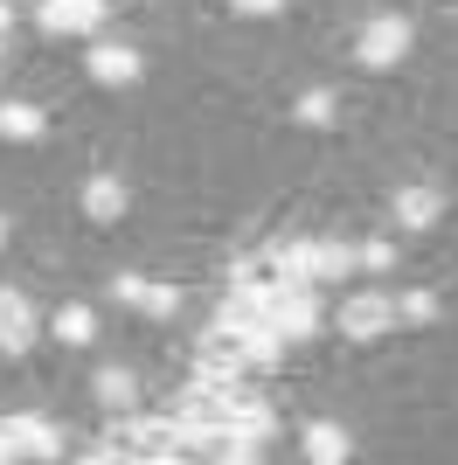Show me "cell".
<instances>
[{"instance_id": "cell-26", "label": "cell", "mask_w": 458, "mask_h": 465, "mask_svg": "<svg viewBox=\"0 0 458 465\" xmlns=\"http://www.w3.org/2000/svg\"><path fill=\"white\" fill-rule=\"evenodd\" d=\"M7 28H15V7H7V0H0V42H7Z\"/></svg>"}, {"instance_id": "cell-13", "label": "cell", "mask_w": 458, "mask_h": 465, "mask_svg": "<svg viewBox=\"0 0 458 465\" xmlns=\"http://www.w3.org/2000/svg\"><path fill=\"white\" fill-rule=\"evenodd\" d=\"M438 215H444L438 188H396V223H403V230H431Z\"/></svg>"}, {"instance_id": "cell-16", "label": "cell", "mask_w": 458, "mask_h": 465, "mask_svg": "<svg viewBox=\"0 0 458 465\" xmlns=\"http://www.w3.org/2000/svg\"><path fill=\"white\" fill-rule=\"evenodd\" d=\"M347 451H354V445H347L341 424H305V459H313V465H341Z\"/></svg>"}, {"instance_id": "cell-28", "label": "cell", "mask_w": 458, "mask_h": 465, "mask_svg": "<svg viewBox=\"0 0 458 465\" xmlns=\"http://www.w3.org/2000/svg\"><path fill=\"white\" fill-rule=\"evenodd\" d=\"M0 49H7V42H0Z\"/></svg>"}, {"instance_id": "cell-21", "label": "cell", "mask_w": 458, "mask_h": 465, "mask_svg": "<svg viewBox=\"0 0 458 465\" xmlns=\"http://www.w3.org/2000/svg\"><path fill=\"white\" fill-rule=\"evenodd\" d=\"M139 312H146V320H174V312H181V292L174 285H139Z\"/></svg>"}, {"instance_id": "cell-7", "label": "cell", "mask_w": 458, "mask_h": 465, "mask_svg": "<svg viewBox=\"0 0 458 465\" xmlns=\"http://www.w3.org/2000/svg\"><path fill=\"white\" fill-rule=\"evenodd\" d=\"M105 0H42V35H97Z\"/></svg>"}, {"instance_id": "cell-12", "label": "cell", "mask_w": 458, "mask_h": 465, "mask_svg": "<svg viewBox=\"0 0 458 465\" xmlns=\"http://www.w3.org/2000/svg\"><path fill=\"white\" fill-rule=\"evenodd\" d=\"M84 215H91V223H118V215H125V181L118 174H91L84 181Z\"/></svg>"}, {"instance_id": "cell-17", "label": "cell", "mask_w": 458, "mask_h": 465, "mask_svg": "<svg viewBox=\"0 0 458 465\" xmlns=\"http://www.w3.org/2000/svg\"><path fill=\"white\" fill-rule=\"evenodd\" d=\"M49 333H56L63 348H91V341H97V312H91V306H63Z\"/></svg>"}, {"instance_id": "cell-4", "label": "cell", "mask_w": 458, "mask_h": 465, "mask_svg": "<svg viewBox=\"0 0 458 465\" xmlns=\"http://www.w3.org/2000/svg\"><path fill=\"white\" fill-rule=\"evenodd\" d=\"M0 459H63V438L49 417H7L0 424Z\"/></svg>"}, {"instance_id": "cell-6", "label": "cell", "mask_w": 458, "mask_h": 465, "mask_svg": "<svg viewBox=\"0 0 458 465\" xmlns=\"http://www.w3.org/2000/svg\"><path fill=\"white\" fill-rule=\"evenodd\" d=\"M396 327V299L389 292H354L341 306V333L347 341H382V333Z\"/></svg>"}, {"instance_id": "cell-19", "label": "cell", "mask_w": 458, "mask_h": 465, "mask_svg": "<svg viewBox=\"0 0 458 465\" xmlns=\"http://www.w3.org/2000/svg\"><path fill=\"white\" fill-rule=\"evenodd\" d=\"M97 403H105V410H133L139 403V382L125 369H105V375H97Z\"/></svg>"}, {"instance_id": "cell-8", "label": "cell", "mask_w": 458, "mask_h": 465, "mask_svg": "<svg viewBox=\"0 0 458 465\" xmlns=\"http://www.w3.org/2000/svg\"><path fill=\"white\" fill-rule=\"evenodd\" d=\"M28 348H35V306L0 285V354H28Z\"/></svg>"}, {"instance_id": "cell-25", "label": "cell", "mask_w": 458, "mask_h": 465, "mask_svg": "<svg viewBox=\"0 0 458 465\" xmlns=\"http://www.w3.org/2000/svg\"><path fill=\"white\" fill-rule=\"evenodd\" d=\"M229 7H236V15H278L285 0H229Z\"/></svg>"}, {"instance_id": "cell-15", "label": "cell", "mask_w": 458, "mask_h": 465, "mask_svg": "<svg viewBox=\"0 0 458 465\" xmlns=\"http://www.w3.org/2000/svg\"><path fill=\"white\" fill-rule=\"evenodd\" d=\"M347 272H354V251H347V243H326V236H313L305 278H313V285H326V278H347Z\"/></svg>"}, {"instance_id": "cell-27", "label": "cell", "mask_w": 458, "mask_h": 465, "mask_svg": "<svg viewBox=\"0 0 458 465\" xmlns=\"http://www.w3.org/2000/svg\"><path fill=\"white\" fill-rule=\"evenodd\" d=\"M0 243H7V215H0Z\"/></svg>"}, {"instance_id": "cell-18", "label": "cell", "mask_w": 458, "mask_h": 465, "mask_svg": "<svg viewBox=\"0 0 458 465\" xmlns=\"http://www.w3.org/2000/svg\"><path fill=\"white\" fill-rule=\"evenodd\" d=\"M0 139H42V112L7 97V104H0Z\"/></svg>"}, {"instance_id": "cell-23", "label": "cell", "mask_w": 458, "mask_h": 465, "mask_svg": "<svg viewBox=\"0 0 458 465\" xmlns=\"http://www.w3.org/2000/svg\"><path fill=\"white\" fill-rule=\"evenodd\" d=\"M354 264H362V272H389V264H396V243H389V236H368L362 251H354Z\"/></svg>"}, {"instance_id": "cell-22", "label": "cell", "mask_w": 458, "mask_h": 465, "mask_svg": "<svg viewBox=\"0 0 458 465\" xmlns=\"http://www.w3.org/2000/svg\"><path fill=\"white\" fill-rule=\"evenodd\" d=\"M396 320H410V327H431V320H438V299H431V292H403V299H396Z\"/></svg>"}, {"instance_id": "cell-24", "label": "cell", "mask_w": 458, "mask_h": 465, "mask_svg": "<svg viewBox=\"0 0 458 465\" xmlns=\"http://www.w3.org/2000/svg\"><path fill=\"white\" fill-rule=\"evenodd\" d=\"M139 285H146V278H133V272H118V278H112V299H118V306H139Z\"/></svg>"}, {"instance_id": "cell-10", "label": "cell", "mask_w": 458, "mask_h": 465, "mask_svg": "<svg viewBox=\"0 0 458 465\" xmlns=\"http://www.w3.org/2000/svg\"><path fill=\"white\" fill-rule=\"evenodd\" d=\"M257 320H271V292H257V285H229L223 312H215V327L244 333V327H257Z\"/></svg>"}, {"instance_id": "cell-20", "label": "cell", "mask_w": 458, "mask_h": 465, "mask_svg": "<svg viewBox=\"0 0 458 465\" xmlns=\"http://www.w3.org/2000/svg\"><path fill=\"white\" fill-rule=\"evenodd\" d=\"M334 112H341V97H334V91H305L299 104H292L299 125H334Z\"/></svg>"}, {"instance_id": "cell-11", "label": "cell", "mask_w": 458, "mask_h": 465, "mask_svg": "<svg viewBox=\"0 0 458 465\" xmlns=\"http://www.w3.org/2000/svg\"><path fill=\"white\" fill-rule=\"evenodd\" d=\"M91 77L112 84V91H118V84H133L139 77V49H125V42H97V49H91Z\"/></svg>"}, {"instance_id": "cell-9", "label": "cell", "mask_w": 458, "mask_h": 465, "mask_svg": "<svg viewBox=\"0 0 458 465\" xmlns=\"http://www.w3.org/2000/svg\"><path fill=\"white\" fill-rule=\"evenodd\" d=\"M229 430H244V438H271L278 430V417H271V403L257 396V389H229Z\"/></svg>"}, {"instance_id": "cell-14", "label": "cell", "mask_w": 458, "mask_h": 465, "mask_svg": "<svg viewBox=\"0 0 458 465\" xmlns=\"http://www.w3.org/2000/svg\"><path fill=\"white\" fill-rule=\"evenodd\" d=\"M236 341H244V361H250V369H278V361H285V333L271 327V320H257V327H244V333H236Z\"/></svg>"}, {"instance_id": "cell-2", "label": "cell", "mask_w": 458, "mask_h": 465, "mask_svg": "<svg viewBox=\"0 0 458 465\" xmlns=\"http://www.w3.org/2000/svg\"><path fill=\"white\" fill-rule=\"evenodd\" d=\"M354 56H362L368 70H396V63L410 56V21H403V15H375V21H362V35H354Z\"/></svg>"}, {"instance_id": "cell-5", "label": "cell", "mask_w": 458, "mask_h": 465, "mask_svg": "<svg viewBox=\"0 0 458 465\" xmlns=\"http://www.w3.org/2000/svg\"><path fill=\"white\" fill-rule=\"evenodd\" d=\"M271 327L285 333V341H305V333H320V299H313L299 278H285V285L271 292Z\"/></svg>"}, {"instance_id": "cell-3", "label": "cell", "mask_w": 458, "mask_h": 465, "mask_svg": "<svg viewBox=\"0 0 458 465\" xmlns=\"http://www.w3.org/2000/svg\"><path fill=\"white\" fill-rule=\"evenodd\" d=\"M244 341H236V333L229 327H215L209 341H202V348H194V382H215V389H236L244 382Z\"/></svg>"}, {"instance_id": "cell-1", "label": "cell", "mask_w": 458, "mask_h": 465, "mask_svg": "<svg viewBox=\"0 0 458 465\" xmlns=\"http://www.w3.org/2000/svg\"><path fill=\"white\" fill-rule=\"evenodd\" d=\"M112 445L125 451V459H146V465H167V459H188V430L174 424V417H160V424H118Z\"/></svg>"}]
</instances>
